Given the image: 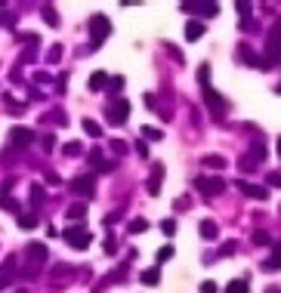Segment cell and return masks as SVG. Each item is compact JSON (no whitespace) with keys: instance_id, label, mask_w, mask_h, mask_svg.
Segmentation results:
<instances>
[{"instance_id":"obj_1","label":"cell","mask_w":281,"mask_h":293,"mask_svg":"<svg viewBox=\"0 0 281 293\" xmlns=\"http://www.w3.org/2000/svg\"><path fill=\"white\" fill-rule=\"evenodd\" d=\"M275 62H281V19L272 25L269 46H266V65H275Z\"/></svg>"},{"instance_id":"obj_2","label":"cell","mask_w":281,"mask_h":293,"mask_svg":"<svg viewBox=\"0 0 281 293\" xmlns=\"http://www.w3.org/2000/svg\"><path fill=\"white\" fill-rule=\"evenodd\" d=\"M65 241L72 244L74 250H84L86 244H90V232H86L84 226H68L65 228Z\"/></svg>"},{"instance_id":"obj_3","label":"cell","mask_w":281,"mask_h":293,"mask_svg":"<svg viewBox=\"0 0 281 293\" xmlns=\"http://www.w3.org/2000/svg\"><path fill=\"white\" fill-rule=\"evenodd\" d=\"M90 31H93V50H99V44L112 34V22L105 19V16H96V19L90 22Z\"/></svg>"},{"instance_id":"obj_4","label":"cell","mask_w":281,"mask_h":293,"mask_svg":"<svg viewBox=\"0 0 281 293\" xmlns=\"http://www.w3.org/2000/svg\"><path fill=\"white\" fill-rule=\"evenodd\" d=\"M195 188L214 198V194H220V192L226 188V182H222V179H216V176H198V179H195Z\"/></svg>"},{"instance_id":"obj_5","label":"cell","mask_w":281,"mask_h":293,"mask_svg":"<svg viewBox=\"0 0 281 293\" xmlns=\"http://www.w3.org/2000/svg\"><path fill=\"white\" fill-rule=\"evenodd\" d=\"M72 192H78V194H93L96 192V182H93V176H78V179H72Z\"/></svg>"},{"instance_id":"obj_6","label":"cell","mask_w":281,"mask_h":293,"mask_svg":"<svg viewBox=\"0 0 281 293\" xmlns=\"http://www.w3.org/2000/svg\"><path fill=\"white\" fill-rule=\"evenodd\" d=\"M238 192H241V194H248V198H254V200H266V198H269L266 188L254 186V182H241V179H238Z\"/></svg>"},{"instance_id":"obj_7","label":"cell","mask_w":281,"mask_h":293,"mask_svg":"<svg viewBox=\"0 0 281 293\" xmlns=\"http://www.w3.org/2000/svg\"><path fill=\"white\" fill-rule=\"evenodd\" d=\"M127 114H130V105L120 99L118 105H112L108 108V118H112V124H127Z\"/></svg>"},{"instance_id":"obj_8","label":"cell","mask_w":281,"mask_h":293,"mask_svg":"<svg viewBox=\"0 0 281 293\" xmlns=\"http://www.w3.org/2000/svg\"><path fill=\"white\" fill-rule=\"evenodd\" d=\"M25 253H28V260H31V262H46V247L38 244V241H31Z\"/></svg>"},{"instance_id":"obj_9","label":"cell","mask_w":281,"mask_h":293,"mask_svg":"<svg viewBox=\"0 0 281 293\" xmlns=\"http://www.w3.org/2000/svg\"><path fill=\"white\" fill-rule=\"evenodd\" d=\"M161 179H164V167H161V164H154V167H152V179H148V194H158Z\"/></svg>"},{"instance_id":"obj_10","label":"cell","mask_w":281,"mask_h":293,"mask_svg":"<svg viewBox=\"0 0 281 293\" xmlns=\"http://www.w3.org/2000/svg\"><path fill=\"white\" fill-rule=\"evenodd\" d=\"M182 10H192V12H201V16H216V12H220V6H214V4H186Z\"/></svg>"},{"instance_id":"obj_11","label":"cell","mask_w":281,"mask_h":293,"mask_svg":"<svg viewBox=\"0 0 281 293\" xmlns=\"http://www.w3.org/2000/svg\"><path fill=\"white\" fill-rule=\"evenodd\" d=\"M198 232H201V238H207V241H214V238L220 234V228H216L214 219H204V222L198 226Z\"/></svg>"},{"instance_id":"obj_12","label":"cell","mask_w":281,"mask_h":293,"mask_svg":"<svg viewBox=\"0 0 281 293\" xmlns=\"http://www.w3.org/2000/svg\"><path fill=\"white\" fill-rule=\"evenodd\" d=\"M10 136H12V142H16V145H28V142L34 139V136H31V130H25V126H16V130H12Z\"/></svg>"},{"instance_id":"obj_13","label":"cell","mask_w":281,"mask_h":293,"mask_svg":"<svg viewBox=\"0 0 281 293\" xmlns=\"http://www.w3.org/2000/svg\"><path fill=\"white\" fill-rule=\"evenodd\" d=\"M201 34H204V25H201V22H188V25H186V38H188V40H198Z\"/></svg>"},{"instance_id":"obj_14","label":"cell","mask_w":281,"mask_h":293,"mask_svg":"<svg viewBox=\"0 0 281 293\" xmlns=\"http://www.w3.org/2000/svg\"><path fill=\"white\" fill-rule=\"evenodd\" d=\"M158 281H161V272H158V268H148V272H142V284L154 287Z\"/></svg>"},{"instance_id":"obj_15","label":"cell","mask_w":281,"mask_h":293,"mask_svg":"<svg viewBox=\"0 0 281 293\" xmlns=\"http://www.w3.org/2000/svg\"><path fill=\"white\" fill-rule=\"evenodd\" d=\"M281 268V244L275 247V253H272V260L266 262V272H278Z\"/></svg>"},{"instance_id":"obj_16","label":"cell","mask_w":281,"mask_h":293,"mask_svg":"<svg viewBox=\"0 0 281 293\" xmlns=\"http://www.w3.org/2000/svg\"><path fill=\"white\" fill-rule=\"evenodd\" d=\"M105 84H108V78H105V71H96V74L90 78V90H102Z\"/></svg>"},{"instance_id":"obj_17","label":"cell","mask_w":281,"mask_h":293,"mask_svg":"<svg viewBox=\"0 0 281 293\" xmlns=\"http://www.w3.org/2000/svg\"><path fill=\"white\" fill-rule=\"evenodd\" d=\"M226 293H248V281H241V278H235L229 287H226Z\"/></svg>"},{"instance_id":"obj_18","label":"cell","mask_w":281,"mask_h":293,"mask_svg":"<svg viewBox=\"0 0 281 293\" xmlns=\"http://www.w3.org/2000/svg\"><path fill=\"white\" fill-rule=\"evenodd\" d=\"M19 228H25V232L38 228V219H34V216H19Z\"/></svg>"},{"instance_id":"obj_19","label":"cell","mask_w":281,"mask_h":293,"mask_svg":"<svg viewBox=\"0 0 281 293\" xmlns=\"http://www.w3.org/2000/svg\"><path fill=\"white\" fill-rule=\"evenodd\" d=\"M84 130L90 133L93 139H96V136H102V126H99V124H93V120H84Z\"/></svg>"},{"instance_id":"obj_20","label":"cell","mask_w":281,"mask_h":293,"mask_svg":"<svg viewBox=\"0 0 281 293\" xmlns=\"http://www.w3.org/2000/svg\"><path fill=\"white\" fill-rule=\"evenodd\" d=\"M204 164H207V167H226V158H220V154H207Z\"/></svg>"},{"instance_id":"obj_21","label":"cell","mask_w":281,"mask_h":293,"mask_svg":"<svg viewBox=\"0 0 281 293\" xmlns=\"http://www.w3.org/2000/svg\"><path fill=\"white\" fill-rule=\"evenodd\" d=\"M198 290H201V293H220V284H216V281H201Z\"/></svg>"},{"instance_id":"obj_22","label":"cell","mask_w":281,"mask_h":293,"mask_svg":"<svg viewBox=\"0 0 281 293\" xmlns=\"http://www.w3.org/2000/svg\"><path fill=\"white\" fill-rule=\"evenodd\" d=\"M44 16H46V25H50V28H56V25H59V19H56V10H52V6H46V10H44Z\"/></svg>"},{"instance_id":"obj_23","label":"cell","mask_w":281,"mask_h":293,"mask_svg":"<svg viewBox=\"0 0 281 293\" xmlns=\"http://www.w3.org/2000/svg\"><path fill=\"white\" fill-rule=\"evenodd\" d=\"M146 228H148L146 219H136V222H130V234H139V232H146Z\"/></svg>"},{"instance_id":"obj_24","label":"cell","mask_w":281,"mask_h":293,"mask_svg":"<svg viewBox=\"0 0 281 293\" xmlns=\"http://www.w3.org/2000/svg\"><path fill=\"white\" fill-rule=\"evenodd\" d=\"M65 154L78 158V154H80V142H68V145H65Z\"/></svg>"},{"instance_id":"obj_25","label":"cell","mask_w":281,"mask_h":293,"mask_svg":"<svg viewBox=\"0 0 281 293\" xmlns=\"http://www.w3.org/2000/svg\"><path fill=\"white\" fill-rule=\"evenodd\" d=\"M170 256H173V247L167 244V247H161V250H158V262H164V260H170Z\"/></svg>"},{"instance_id":"obj_26","label":"cell","mask_w":281,"mask_h":293,"mask_svg":"<svg viewBox=\"0 0 281 293\" xmlns=\"http://www.w3.org/2000/svg\"><path fill=\"white\" fill-rule=\"evenodd\" d=\"M142 136L146 139H161V130H154V126H142Z\"/></svg>"},{"instance_id":"obj_27","label":"cell","mask_w":281,"mask_h":293,"mask_svg":"<svg viewBox=\"0 0 281 293\" xmlns=\"http://www.w3.org/2000/svg\"><path fill=\"white\" fill-rule=\"evenodd\" d=\"M250 158H254V160H262V158H266V148H262V145H254V148H250Z\"/></svg>"},{"instance_id":"obj_28","label":"cell","mask_w":281,"mask_h":293,"mask_svg":"<svg viewBox=\"0 0 281 293\" xmlns=\"http://www.w3.org/2000/svg\"><path fill=\"white\" fill-rule=\"evenodd\" d=\"M161 228H164V234H173V232H176V222H173V219H164Z\"/></svg>"},{"instance_id":"obj_29","label":"cell","mask_w":281,"mask_h":293,"mask_svg":"<svg viewBox=\"0 0 281 293\" xmlns=\"http://www.w3.org/2000/svg\"><path fill=\"white\" fill-rule=\"evenodd\" d=\"M59 56H62V46L56 44V46H52V50H50V56H46V59H50V62H59Z\"/></svg>"},{"instance_id":"obj_30","label":"cell","mask_w":281,"mask_h":293,"mask_svg":"<svg viewBox=\"0 0 281 293\" xmlns=\"http://www.w3.org/2000/svg\"><path fill=\"white\" fill-rule=\"evenodd\" d=\"M68 216H72V219H80V216H84V204H74L72 210H68Z\"/></svg>"},{"instance_id":"obj_31","label":"cell","mask_w":281,"mask_h":293,"mask_svg":"<svg viewBox=\"0 0 281 293\" xmlns=\"http://www.w3.org/2000/svg\"><path fill=\"white\" fill-rule=\"evenodd\" d=\"M269 186H275V188H281V173H269Z\"/></svg>"},{"instance_id":"obj_32","label":"cell","mask_w":281,"mask_h":293,"mask_svg":"<svg viewBox=\"0 0 281 293\" xmlns=\"http://www.w3.org/2000/svg\"><path fill=\"white\" fill-rule=\"evenodd\" d=\"M136 152H139V154H142V158H148V145H146L142 139H139V145H136Z\"/></svg>"},{"instance_id":"obj_33","label":"cell","mask_w":281,"mask_h":293,"mask_svg":"<svg viewBox=\"0 0 281 293\" xmlns=\"http://www.w3.org/2000/svg\"><path fill=\"white\" fill-rule=\"evenodd\" d=\"M254 241H256V244H269V234H262V232H256V234H254Z\"/></svg>"},{"instance_id":"obj_34","label":"cell","mask_w":281,"mask_h":293,"mask_svg":"<svg viewBox=\"0 0 281 293\" xmlns=\"http://www.w3.org/2000/svg\"><path fill=\"white\" fill-rule=\"evenodd\" d=\"M266 293H281V290H278V287H269V290H266Z\"/></svg>"},{"instance_id":"obj_35","label":"cell","mask_w":281,"mask_h":293,"mask_svg":"<svg viewBox=\"0 0 281 293\" xmlns=\"http://www.w3.org/2000/svg\"><path fill=\"white\" fill-rule=\"evenodd\" d=\"M278 158H281V136H278Z\"/></svg>"},{"instance_id":"obj_36","label":"cell","mask_w":281,"mask_h":293,"mask_svg":"<svg viewBox=\"0 0 281 293\" xmlns=\"http://www.w3.org/2000/svg\"><path fill=\"white\" fill-rule=\"evenodd\" d=\"M278 93H281V84H278Z\"/></svg>"},{"instance_id":"obj_37","label":"cell","mask_w":281,"mask_h":293,"mask_svg":"<svg viewBox=\"0 0 281 293\" xmlns=\"http://www.w3.org/2000/svg\"><path fill=\"white\" fill-rule=\"evenodd\" d=\"M19 293H25V290H19Z\"/></svg>"}]
</instances>
